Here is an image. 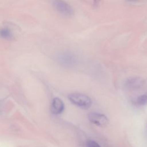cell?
I'll return each instance as SVG.
<instances>
[{"instance_id":"30bf717a","label":"cell","mask_w":147,"mask_h":147,"mask_svg":"<svg viewBox=\"0 0 147 147\" xmlns=\"http://www.w3.org/2000/svg\"><path fill=\"white\" fill-rule=\"evenodd\" d=\"M127 1L130 2H136V1H138V0H127Z\"/></svg>"},{"instance_id":"277c9868","label":"cell","mask_w":147,"mask_h":147,"mask_svg":"<svg viewBox=\"0 0 147 147\" xmlns=\"http://www.w3.org/2000/svg\"><path fill=\"white\" fill-rule=\"evenodd\" d=\"M88 118L91 123L98 126H105L109 123V119L107 117L102 114L91 113L88 114Z\"/></svg>"},{"instance_id":"7a4b0ae2","label":"cell","mask_w":147,"mask_h":147,"mask_svg":"<svg viewBox=\"0 0 147 147\" xmlns=\"http://www.w3.org/2000/svg\"><path fill=\"white\" fill-rule=\"evenodd\" d=\"M52 5L56 10L64 16L71 17L74 14L73 8L64 0H53Z\"/></svg>"},{"instance_id":"3957f363","label":"cell","mask_w":147,"mask_h":147,"mask_svg":"<svg viewBox=\"0 0 147 147\" xmlns=\"http://www.w3.org/2000/svg\"><path fill=\"white\" fill-rule=\"evenodd\" d=\"M58 61L65 67H72L76 64L77 59L75 55L71 52H63L58 56Z\"/></svg>"},{"instance_id":"6da1fadb","label":"cell","mask_w":147,"mask_h":147,"mask_svg":"<svg viewBox=\"0 0 147 147\" xmlns=\"http://www.w3.org/2000/svg\"><path fill=\"white\" fill-rule=\"evenodd\" d=\"M68 99L75 105L84 109H87L92 105L91 98L80 93H72L68 95Z\"/></svg>"},{"instance_id":"8992f818","label":"cell","mask_w":147,"mask_h":147,"mask_svg":"<svg viewBox=\"0 0 147 147\" xmlns=\"http://www.w3.org/2000/svg\"><path fill=\"white\" fill-rule=\"evenodd\" d=\"M144 83V80L140 77L131 78L126 80V86L131 89H136L141 87Z\"/></svg>"},{"instance_id":"ba28073f","label":"cell","mask_w":147,"mask_h":147,"mask_svg":"<svg viewBox=\"0 0 147 147\" xmlns=\"http://www.w3.org/2000/svg\"><path fill=\"white\" fill-rule=\"evenodd\" d=\"M136 102L138 105H140V106H142L147 104V95L143 94L142 95L139 96L137 98Z\"/></svg>"},{"instance_id":"52a82bcc","label":"cell","mask_w":147,"mask_h":147,"mask_svg":"<svg viewBox=\"0 0 147 147\" xmlns=\"http://www.w3.org/2000/svg\"><path fill=\"white\" fill-rule=\"evenodd\" d=\"M0 37L6 40H11L13 37V34L10 29L3 28L0 29Z\"/></svg>"},{"instance_id":"5b68a950","label":"cell","mask_w":147,"mask_h":147,"mask_svg":"<svg viewBox=\"0 0 147 147\" xmlns=\"http://www.w3.org/2000/svg\"><path fill=\"white\" fill-rule=\"evenodd\" d=\"M64 109V104L61 99L55 98L52 100L51 105V111L55 114H61Z\"/></svg>"},{"instance_id":"9c48e42d","label":"cell","mask_w":147,"mask_h":147,"mask_svg":"<svg viewBox=\"0 0 147 147\" xmlns=\"http://www.w3.org/2000/svg\"><path fill=\"white\" fill-rule=\"evenodd\" d=\"M86 147H101L96 142L93 140H88L86 142Z\"/></svg>"},{"instance_id":"8fae6325","label":"cell","mask_w":147,"mask_h":147,"mask_svg":"<svg viewBox=\"0 0 147 147\" xmlns=\"http://www.w3.org/2000/svg\"><path fill=\"white\" fill-rule=\"evenodd\" d=\"M94 1L95 2H99L100 0H94Z\"/></svg>"}]
</instances>
